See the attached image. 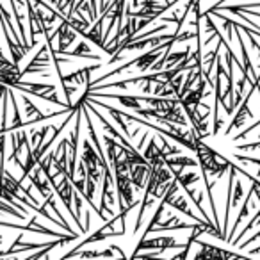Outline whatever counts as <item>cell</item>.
<instances>
[{"instance_id":"30bf717a","label":"cell","mask_w":260,"mask_h":260,"mask_svg":"<svg viewBox=\"0 0 260 260\" xmlns=\"http://www.w3.org/2000/svg\"><path fill=\"white\" fill-rule=\"evenodd\" d=\"M256 239H260V232H256V234L253 235V237H249V239H248V241H246V242H242V248H244V246H248V244H251V242H255Z\"/></svg>"},{"instance_id":"8992f818","label":"cell","mask_w":260,"mask_h":260,"mask_svg":"<svg viewBox=\"0 0 260 260\" xmlns=\"http://www.w3.org/2000/svg\"><path fill=\"white\" fill-rule=\"evenodd\" d=\"M168 205L173 207V209L178 210V212H182V214H185V216H189L192 221H200V217H196L194 214L191 212V209H189V205H187V200H185L184 196H177V198H171L170 202H168ZM203 221H205V219H203Z\"/></svg>"},{"instance_id":"6da1fadb","label":"cell","mask_w":260,"mask_h":260,"mask_svg":"<svg viewBox=\"0 0 260 260\" xmlns=\"http://www.w3.org/2000/svg\"><path fill=\"white\" fill-rule=\"evenodd\" d=\"M52 36L57 38V54L68 52V47L75 41L77 38V30L70 25L68 20H61V25H57V29L52 32Z\"/></svg>"},{"instance_id":"3957f363","label":"cell","mask_w":260,"mask_h":260,"mask_svg":"<svg viewBox=\"0 0 260 260\" xmlns=\"http://www.w3.org/2000/svg\"><path fill=\"white\" fill-rule=\"evenodd\" d=\"M0 64H2V70H0V79H2V84H8L9 87H13L16 82H20V77L23 75V72H20L18 62H9L8 59L2 55Z\"/></svg>"},{"instance_id":"ba28073f","label":"cell","mask_w":260,"mask_h":260,"mask_svg":"<svg viewBox=\"0 0 260 260\" xmlns=\"http://www.w3.org/2000/svg\"><path fill=\"white\" fill-rule=\"evenodd\" d=\"M96 0H89V2H84V4L77 6L75 11H87V18L91 20V22H96ZM73 11V13H75Z\"/></svg>"},{"instance_id":"277c9868","label":"cell","mask_w":260,"mask_h":260,"mask_svg":"<svg viewBox=\"0 0 260 260\" xmlns=\"http://www.w3.org/2000/svg\"><path fill=\"white\" fill-rule=\"evenodd\" d=\"M198 246H202V251H198L194 255V258H237V253H230V251H223L219 248H214L210 244H205V242H198Z\"/></svg>"},{"instance_id":"9c48e42d","label":"cell","mask_w":260,"mask_h":260,"mask_svg":"<svg viewBox=\"0 0 260 260\" xmlns=\"http://www.w3.org/2000/svg\"><path fill=\"white\" fill-rule=\"evenodd\" d=\"M242 194H244V189H242V182L235 180V187H234V194H232V209L239 205V202L242 200Z\"/></svg>"},{"instance_id":"52a82bcc","label":"cell","mask_w":260,"mask_h":260,"mask_svg":"<svg viewBox=\"0 0 260 260\" xmlns=\"http://www.w3.org/2000/svg\"><path fill=\"white\" fill-rule=\"evenodd\" d=\"M189 50L191 48L189 47H185V50H182V52H177V54H170L168 55V62H166V70H171V68H175V66H178L180 64L184 59H187V55H189Z\"/></svg>"},{"instance_id":"5b68a950","label":"cell","mask_w":260,"mask_h":260,"mask_svg":"<svg viewBox=\"0 0 260 260\" xmlns=\"http://www.w3.org/2000/svg\"><path fill=\"white\" fill-rule=\"evenodd\" d=\"M66 57H86V59H93V61H98V55H93L91 54V47L86 43V41H80L79 45H77L75 50H68L64 52Z\"/></svg>"},{"instance_id":"8fae6325","label":"cell","mask_w":260,"mask_h":260,"mask_svg":"<svg viewBox=\"0 0 260 260\" xmlns=\"http://www.w3.org/2000/svg\"><path fill=\"white\" fill-rule=\"evenodd\" d=\"M256 253H260V246H258V248H255V249H251V251H249V255H256Z\"/></svg>"},{"instance_id":"7a4b0ae2","label":"cell","mask_w":260,"mask_h":260,"mask_svg":"<svg viewBox=\"0 0 260 260\" xmlns=\"http://www.w3.org/2000/svg\"><path fill=\"white\" fill-rule=\"evenodd\" d=\"M180 246H185V244H178L177 239L175 237H157V239H141V242H139L138 249H136L134 253H139L141 249H160V251H164V249L168 248H180ZM132 253V255H134Z\"/></svg>"}]
</instances>
